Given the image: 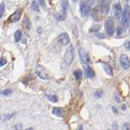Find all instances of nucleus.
<instances>
[{
  "instance_id": "f257e3e1",
  "label": "nucleus",
  "mask_w": 130,
  "mask_h": 130,
  "mask_svg": "<svg viewBox=\"0 0 130 130\" xmlns=\"http://www.w3.org/2000/svg\"><path fill=\"white\" fill-rule=\"evenodd\" d=\"M74 55H75V52H74V46L71 45L69 47H68L66 52L64 54V62L66 64L70 65L72 63L74 60Z\"/></svg>"
},
{
  "instance_id": "f03ea898",
  "label": "nucleus",
  "mask_w": 130,
  "mask_h": 130,
  "mask_svg": "<svg viewBox=\"0 0 130 130\" xmlns=\"http://www.w3.org/2000/svg\"><path fill=\"white\" fill-rule=\"evenodd\" d=\"M130 23V8L128 5H126L125 10H124V13L122 15V20H121V24L124 28H127L129 26Z\"/></svg>"
},
{
  "instance_id": "7ed1b4c3",
  "label": "nucleus",
  "mask_w": 130,
  "mask_h": 130,
  "mask_svg": "<svg viewBox=\"0 0 130 130\" xmlns=\"http://www.w3.org/2000/svg\"><path fill=\"white\" fill-rule=\"evenodd\" d=\"M35 72L36 74H37V76H38L40 78H42V79L43 80H47L50 78L48 71L43 66H42V65H37V66L36 67Z\"/></svg>"
},
{
  "instance_id": "20e7f679",
  "label": "nucleus",
  "mask_w": 130,
  "mask_h": 130,
  "mask_svg": "<svg viewBox=\"0 0 130 130\" xmlns=\"http://www.w3.org/2000/svg\"><path fill=\"white\" fill-rule=\"evenodd\" d=\"M105 29H106V32L108 35L111 36L115 32V24H114V20L112 17H109L107 20L105 22Z\"/></svg>"
},
{
  "instance_id": "39448f33",
  "label": "nucleus",
  "mask_w": 130,
  "mask_h": 130,
  "mask_svg": "<svg viewBox=\"0 0 130 130\" xmlns=\"http://www.w3.org/2000/svg\"><path fill=\"white\" fill-rule=\"evenodd\" d=\"M80 11H81L82 16H89L91 12L90 5L87 2H83V3H81V6H80Z\"/></svg>"
},
{
  "instance_id": "423d86ee",
  "label": "nucleus",
  "mask_w": 130,
  "mask_h": 130,
  "mask_svg": "<svg viewBox=\"0 0 130 130\" xmlns=\"http://www.w3.org/2000/svg\"><path fill=\"white\" fill-rule=\"evenodd\" d=\"M79 55H80V59H81V62L85 64H87L89 63V57L88 55L87 51H85L84 48H81L79 51Z\"/></svg>"
},
{
  "instance_id": "0eeeda50",
  "label": "nucleus",
  "mask_w": 130,
  "mask_h": 130,
  "mask_svg": "<svg viewBox=\"0 0 130 130\" xmlns=\"http://www.w3.org/2000/svg\"><path fill=\"white\" fill-rule=\"evenodd\" d=\"M69 42L70 39L68 32H62L58 37V42H60L63 46H67L69 43Z\"/></svg>"
},
{
  "instance_id": "6e6552de",
  "label": "nucleus",
  "mask_w": 130,
  "mask_h": 130,
  "mask_svg": "<svg viewBox=\"0 0 130 130\" xmlns=\"http://www.w3.org/2000/svg\"><path fill=\"white\" fill-rule=\"evenodd\" d=\"M120 63L124 69H128L130 66V62L128 56L125 54H122L120 57Z\"/></svg>"
},
{
  "instance_id": "1a4fd4ad",
  "label": "nucleus",
  "mask_w": 130,
  "mask_h": 130,
  "mask_svg": "<svg viewBox=\"0 0 130 130\" xmlns=\"http://www.w3.org/2000/svg\"><path fill=\"white\" fill-rule=\"evenodd\" d=\"M22 11H23L22 9H18V10H16L10 17H9V20H10L11 22L18 21V20L20 19V16H21V15H22Z\"/></svg>"
},
{
  "instance_id": "9d476101",
  "label": "nucleus",
  "mask_w": 130,
  "mask_h": 130,
  "mask_svg": "<svg viewBox=\"0 0 130 130\" xmlns=\"http://www.w3.org/2000/svg\"><path fill=\"white\" fill-rule=\"evenodd\" d=\"M113 13H114V16L116 17V19H119L120 16H122V7H121V5L120 3H116L114 7V11H113Z\"/></svg>"
},
{
  "instance_id": "9b49d317",
  "label": "nucleus",
  "mask_w": 130,
  "mask_h": 130,
  "mask_svg": "<svg viewBox=\"0 0 130 130\" xmlns=\"http://www.w3.org/2000/svg\"><path fill=\"white\" fill-rule=\"evenodd\" d=\"M84 72H85V75L88 78H93L94 76V72L92 69V68L89 67V65H85L84 67Z\"/></svg>"
},
{
  "instance_id": "f8f14e48",
  "label": "nucleus",
  "mask_w": 130,
  "mask_h": 130,
  "mask_svg": "<svg viewBox=\"0 0 130 130\" xmlns=\"http://www.w3.org/2000/svg\"><path fill=\"white\" fill-rule=\"evenodd\" d=\"M52 113L56 116H59V117L63 118L64 116V111L63 109L59 108V107H54L52 110Z\"/></svg>"
},
{
  "instance_id": "ddd939ff",
  "label": "nucleus",
  "mask_w": 130,
  "mask_h": 130,
  "mask_svg": "<svg viewBox=\"0 0 130 130\" xmlns=\"http://www.w3.org/2000/svg\"><path fill=\"white\" fill-rule=\"evenodd\" d=\"M102 65L106 73L109 76H113V70H112V68L111 67V65H109L108 64H106V63H104Z\"/></svg>"
},
{
  "instance_id": "4468645a",
  "label": "nucleus",
  "mask_w": 130,
  "mask_h": 130,
  "mask_svg": "<svg viewBox=\"0 0 130 130\" xmlns=\"http://www.w3.org/2000/svg\"><path fill=\"white\" fill-rule=\"evenodd\" d=\"M73 75H74V76H75V79L76 80V81H80L82 79V76H83V74H82V72H81V69H76V70L74 71Z\"/></svg>"
},
{
  "instance_id": "2eb2a0df",
  "label": "nucleus",
  "mask_w": 130,
  "mask_h": 130,
  "mask_svg": "<svg viewBox=\"0 0 130 130\" xmlns=\"http://www.w3.org/2000/svg\"><path fill=\"white\" fill-rule=\"evenodd\" d=\"M21 37H22V33H21V31L20 29L16 30V32L14 33V39H15V42H19L21 39Z\"/></svg>"
},
{
  "instance_id": "dca6fc26",
  "label": "nucleus",
  "mask_w": 130,
  "mask_h": 130,
  "mask_svg": "<svg viewBox=\"0 0 130 130\" xmlns=\"http://www.w3.org/2000/svg\"><path fill=\"white\" fill-rule=\"evenodd\" d=\"M61 7H62L63 13H66V11L68 8V1H67V0H62V1H61Z\"/></svg>"
},
{
  "instance_id": "f3484780",
  "label": "nucleus",
  "mask_w": 130,
  "mask_h": 130,
  "mask_svg": "<svg viewBox=\"0 0 130 130\" xmlns=\"http://www.w3.org/2000/svg\"><path fill=\"white\" fill-rule=\"evenodd\" d=\"M47 99H48L49 101H51V102H58V97L56 96V95H51V94H48L46 96Z\"/></svg>"
},
{
  "instance_id": "a211bd4d",
  "label": "nucleus",
  "mask_w": 130,
  "mask_h": 130,
  "mask_svg": "<svg viewBox=\"0 0 130 130\" xmlns=\"http://www.w3.org/2000/svg\"><path fill=\"white\" fill-rule=\"evenodd\" d=\"M93 95H94V97L96 98H102L103 95V91L102 89H98V90H96L94 92Z\"/></svg>"
},
{
  "instance_id": "6ab92c4d",
  "label": "nucleus",
  "mask_w": 130,
  "mask_h": 130,
  "mask_svg": "<svg viewBox=\"0 0 130 130\" xmlns=\"http://www.w3.org/2000/svg\"><path fill=\"white\" fill-rule=\"evenodd\" d=\"M31 7H32V10L34 11H39V8H38V3L37 2H36V1H32Z\"/></svg>"
},
{
  "instance_id": "aec40b11",
  "label": "nucleus",
  "mask_w": 130,
  "mask_h": 130,
  "mask_svg": "<svg viewBox=\"0 0 130 130\" xmlns=\"http://www.w3.org/2000/svg\"><path fill=\"white\" fill-rule=\"evenodd\" d=\"M4 11H5V5H4V3H2L1 5H0V18L3 16Z\"/></svg>"
},
{
  "instance_id": "412c9836",
  "label": "nucleus",
  "mask_w": 130,
  "mask_h": 130,
  "mask_svg": "<svg viewBox=\"0 0 130 130\" xmlns=\"http://www.w3.org/2000/svg\"><path fill=\"white\" fill-rule=\"evenodd\" d=\"M11 93H12V91H11V89H7L2 91V93H3V95H4V96H9Z\"/></svg>"
},
{
  "instance_id": "4be33fe9",
  "label": "nucleus",
  "mask_w": 130,
  "mask_h": 130,
  "mask_svg": "<svg viewBox=\"0 0 130 130\" xmlns=\"http://www.w3.org/2000/svg\"><path fill=\"white\" fill-rule=\"evenodd\" d=\"M7 59H6L5 57H2L1 60H0V66L1 67L4 66V65L7 64Z\"/></svg>"
},
{
  "instance_id": "5701e85b",
  "label": "nucleus",
  "mask_w": 130,
  "mask_h": 130,
  "mask_svg": "<svg viewBox=\"0 0 130 130\" xmlns=\"http://www.w3.org/2000/svg\"><path fill=\"white\" fill-rule=\"evenodd\" d=\"M22 127H23V125H22L21 123H17V124H16V125H14L15 130H21Z\"/></svg>"
},
{
  "instance_id": "b1692460",
  "label": "nucleus",
  "mask_w": 130,
  "mask_h": 130,
  "mask_svg": "<svg viewBox=\"0 0 130 130\" xmlns=\"http://www.w3.org/2000/svg\"><path fill=\"white\" fill-rule=\"evenodd\" d=\"M14 116H15V114L11 113V114H7V115H5V116H3V117H5V120H8L11 119V118H12Z\"/></svg>"
},
{
  "instance_id": "393cba45",
  "label": "nucleus",
  "mask_w": 130,
  "mask_h": 130,
  "mask_svg": "<svg viewBox=\"0 0 130 130\" xmlns=\"http://www.w3.org/2000/svg\"><path fill=\"white\" fill-rule=\"evenodd\" d=\"M123 128L125 130H130V124L129 123H125L123 125Z\"/></svg>"
},
{
  "instance_id": "a878e982",
  "label": "nucleus",
  "mask_w": 130,
  "mask_h": 130,
  "mask_svg": "<svg viewBox=\"0 0 130 130\" xmlns=\"http://www.w3.org/2000/svg\"><path fill=\"white\" fill-rule=\"evenodd\" d=\"M112 128H113L114 130H119V125H118L116 121H115L113 123V125H112Z\"/></svg>"
},
{
  "instance_id": "bb28decb",
  "label": "nucleus",
  "mask_w": 130,
  "mask_h": 130,
  "mask_svg": "<svg viewBox=\"0 0 130 130\" xmlns=\"http://www.w3.org/2000/svg\"><path fill=\"white\" fill-rule=\"evenodd\" d=\"M111 110H112V112H113L115 115H118V113H119V112H118L117 108H116L115 106H112L111 107Z\"/></svg>"
},
{
  "instance_id": "cd10ccee",
  "label": "nucleus",
  "mask_w": 130,
  "mask_h": 130,
  "mask_svg": "<svg viewBox=\"0 0 130 130\" xmlns=\"http://www.w3.org/2000/svg\"><path fill=\"white\" fill-rule=\"evenodd\" d=\"M125 47L127 50L130 51V41H127L125 43Z\"/></svg>"
},
{
  "instance_id": "c85d7f7f",
  "label": "nucleus",
  "mask_w": 130,
  "mask_h": 130,
  "mask_svg": "<svg viewBox=\"0 0 130 130\" xmlns=\"http://www.w3.org/2000/svg\"><path fill=\"white\" fill-rule=\"evenodd\" d=\"M115 100H116L118 103H120V98L119 95L116 94V93L115 94Z\"/></svg>"
},
{
  "instance_id": "c756f323",
  "label": "nucleus",
  "mask_w": 130,
  "mask_h": 130,
  "mask_svg": "<svg viewBox=\"0 0 130 130\" xmlns=\"http://www.w3.org/2000/svg\"><path fill=\"white\" fill-rule=\"evenodd\" d=\"M38 2H39V3L42 6V7L45 6V0H38Z\"/></svg>"
},
{
  "instance_id": "7c9ffc66",
  "label": "nucleus",
  "mask_w": 130,
  "mask_h": 130,
  "mask_svg": "<svg viewBox=\"0 0 130 130\" xmlns=\"http://www.w3.org/2000/svg\"><path fill=\"white\" fill-rule=\"evenodd\" d=\"M121 109H122V111H126V104H123L121 106Z\"/></svg>"
},
{
  "instance_id": "2f4dec72",
  "label": "nucleus",
  "mask_w": 130,
  "mask_h": 130,
  "mask_svg": "<svg viewBox=\"0 0 130 130\" xmlns=\"http://www.w3.org/2000/svg\"><path fill=\"white\" fill-rule=\"evenodd\" d=\"M98 1L99 3H101V4H102V3H104V1H105V0H98Z\"/></svg>"
},
{
  "instance_id": "473e14b6",
  "label": "nucleus",
  "mask_w": 130,
  "mask_h": 130,
  "mask_svg": "<svg viewBox=\"0 0 130 130\" xmlns=\"http://www.w3.org/2000/svg\"><path fill=\"white\" fill-rule=\"evenodd\" d=\"M79 130H83V127H82V125H80V127H79Z\"/></svg>"
},
{
  "instance_id": "72a5a7b5",
  "label": "nucleus",
  "mask_w": 130,
  "mask_h": 130,
  "mask_svg": "<svg viewBox=\"0 0 130 130\" xmlns=\"http://www.w3.org/2000/svg\"><path fill=\"white\" fill-rule=\"evenodd\" d=\"M24 130H33V129H32V128H27V129H24Z\"/></svg>"
},
{
  "instance_id": "f704fd0d",
  "label": "nucleus",
  "mask_w": 130,
  "mask_h": 130,
  "mask_svg": "<svg viewBox=\"0 0 130 130\" xmlns=\"http://www.w3.org/2000/svg\"><path fill=\"white\" fill-rule=\"evenodd\" d=\"M72 1H73L74 3H76V2H78V1H79V0H72Z\"/></svg>"
},
{
  "instance_id": "c9c22d12",
  "label": "nucleus",
  "mask_w": 130,
  "mask_h": 130,
  "mask_svg": "<svg viewBox=\"0 0 130 130\" xmlns=\"http://www.w3.org/2000/svg\"><path fill=\"white\" fill-rule=\"evenodd\" d=\"M125 1H128V0H125Z\"/></svg>"
},
{
  "instance_id": "e433bc0d",
  "label": "nucleus",
  "mask_w": 130,
  "mask_h": 130,
  "mask_svg": "<svg viewBox=\"0 0 130 130\" xmlns=\"http://www.w3.org/2000/svg\"><path fill=\"white\" fill-rule=\"evenodd\" d=\"M107 130H110V129H107Z\"/></svg>"
}]
</instances>
